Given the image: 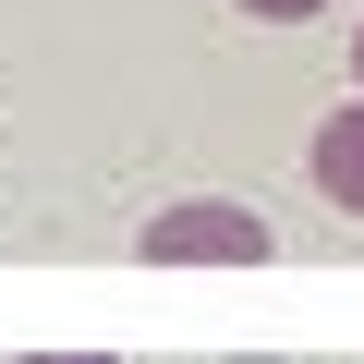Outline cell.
<instances>
[{
  "label": "cell",
  "instance_id": "6da1fadb",
  "mask_svg": "<svg viewBox=\"0 0 364 364\" xmlns=\"http://www.w3.org/2000/svg\"><path fill=\"white\" fill-rule=\"evenodd\" d=\"M134 255L146 267H267V219L231 207V195H182L134 231Z\"/></svg>",
  "mask_w": 364,
  "mask_h": 364
},
{
  "label": "cell",
  "instance_id": "7a4b0ae2",
  "mask_svg": "<svg viewBox=\"0 0 364 364\" xmlns=\"http://www.w3.org/2000/svg\"><path fill=\"white\" fill-rule=\"evenodd\" d=\"M304 158H316V195H328L340 219H364V85H352V109H328V122H316V146H304Z\"/></svg>",
  "mask_w": 364,
  "mask_h": 364
},
{
  "label": "cell",
  "instance_id": "3957f363",
  "mask_svg": "<svg viewBox=\"0 0 364 364\" xmlns=\"http://www.w3.org/2000/svg\"><path fill=\"white\" fill-rule=\"evenodd\" d=\"M231 13H255V25H316L328 0H231Z\"/></svg>",
  "mask_w": 364,
  "mask_h": 364
},
{
  "label": "cell",
  "instance_id": "277c9868",
  "mask_svg": "<svg viewBox=\"0 0 364 364\" xmlns=\"http://www.w3.org/2000/svg\"><path fill=\"white\" fill-rule=\"evenodd\" d=\"M37 364H109V352H37Z\"/></svg>",
  "mask_w": 364,
  "mask_h": 364
},
{
  "label": "cell",
  "instance_id": "5b68a950",
  "mask_svg": "<svg viewBox=\"0 0 364 364\" xmlns=\"http://www.w3.org/2000/svg\"><path fill=\"white\" fill-rule=\"evenodd\" d=\"M352 85H364V25H352Z\"/></svg>",
  "mask_w": 364,
  "mask_h": 364
}]
</instances>
